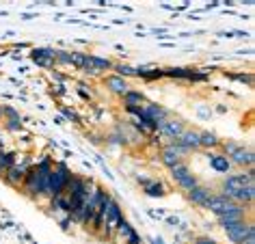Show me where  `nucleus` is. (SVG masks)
Instances as JSON below:
<instances>
[{
    "label": "nucleus",
    "instance_id": "1a4fd4ad",
    "mask_svg": "<svg viewBox=\"0 0 255 244\" xmlns=\"http://www.w3.org/2000/svg\"><path fill=\"white\" fill-rule=\"evenodd\" d=\"M121 223V208L115 201H111L106 210V216H104V225H106V234L113 229H117V225Z\"/></svg>",
    "mask_w": 255,
    "mask_h": 244
},
{
    "label": "nucleus",
    "instance_id": "dca6fc26",
    "mask_svg": "<svg viewBox=\"0 0 255 244\" xmlns=\"http://www.w3.org/2000/svg\"><path fill=\"white\" fill-rule=\"evenodd\" d=\"M167 76H173V78H188V80H203L206 78V76L203 74H195L193 69H167V72H164Z\"/></svg>",
    "mask_w": 255,
    "mask_h": 244
},
{
    "label": "nucleus",
    "instance_id": "bb28decb",
    "mask_svg": "<svg viewBox=\"0 0 255 244\" xmlns=\"http://www.w3.org/2000/svg\"><path fill=\"white\" fill-rule=\"evenodd\" d=\"M54 61L56 63H63V65H72V54H69V52H56Z\"/></svg>",
    "mask_w": 255,
    "mask_h": 244
},
{
    "label": "nucleus",
    "instance_id": "4468645a",
    "mask_svg": "<svg viewBox=\"0 0 255 244\" xmlns=\"http://www.w3.org/2000/svg\"><path fill=\"white\" fill-rule=\"evenodd\" d=\"M180 143L186 147V149L190 151V149H199V132H193V130H184L182 134H180Z\"/></svg>",
    "mask_w": 255,
    "mask_h": 244
},
{
    "label": "nucleus",
    "instance_id": "39448f33",
    "mask_svg": "<svg viewBox=\"0 0 255 244\" xmlns=\"http://www.w3.org/2000/svg\"><path fill=\"white\" fill-rule=\"evenodd\" d=\"M158 132L162 134V136H169V138H180V134L184 132V123L180 119H164L162 123H158L156 127Z\"/></svg>",
    "mask_w": 255,
    "mask_h": 244
},
{
    "label": "nucleus",
    "instance_id": "f704fd0d",
    "mask_svg": "<svg viewBox=\"0 0 255 244\" xmlns=\"http://www.w3.org/2000/svg\"><path fill=\"white\" fill-rule=\"evenodd\" d=\"M154 244H162V240H160V238H156V240H154Z\"/></svg>",
    "mask_w": 255,
    "mask_h": 244
},
{
    "label": "nucleus",
    "instance_id": "20e7f679",
    "mask_svg": "<svg viewBox=\"0 0 255 244\" xmlns=\"http://www.w3.org/2000/svg\"><path fill=\"white\" fill-rule=\"evenodd\" d=\"M171 175H173V179L182 186L184 190H193L195 186H197V179H195L193 173L188 171L186 164H175L173 169H171Z\"/></svg>",
    "mask_w": 255,
    "mask_h": 244
},
{
    "label": "nucleus",
    "instance_id": "c9c22d12",
    "mask_svg": "<svg viewBox=\"0 0 255 244\" xmlns=\"http://www.w3.org/2000/svg\"><path fill=\"white\" fill-rule=\"evenodd\" d=\"M0 115H2V106H0Z\"/></svg>",
    "mask_w": 255,
    "mask_h": 244
},
{
    "label": "nucleus",
    "instance_id": "2eb2a0df",
    "mask_svg": "<svg viewBox=\"0 0 255 244\" xmlns=\"http://www.w3.org/2000/svg\"><path fill=\"white\" fill-rule=\"evenodd\" d=\"M253 197H255V184H247L242 190L236 192L234 201L238 203V205H245V203H251V201H253Z\"/></svg>",
    "mask_w": 255,
    "mask_h": 244
},
{
    "label": "nucleus",
    "instance_id": "393cba45",
    "mask_svg": "<svg viewBox=\"0 0 255 244\" xmlns=\"http://www.w3.org/2000/svg\"><path fill=\"white\" fill-rule=\"evenodd\" d=\"M13 160H15V153H4V156L0 158V169H11Z\"/></svg>",
    "mask_w": 255,
    "mask_h": 244
},
{
    "label": "nucleus",
    "instance_id": "a211bd4d",
    "mask_svg": "<svg viewBox=\"0 0 255 244\" xmlns=\"http://www.w3.org/2000/svg\"><path fill=\"white\" fill-rule=\"evenodd\" d=\"M210 164H212V169L219 171V173H227L232 169V162L227 160V156H210Z\"/></svg>",
    "mask_w": 255,
    "mask_h": 244
},
{
    "label": "nucleus",
    "instance_id": "f3484780",
    "mask_svg": "<svg viewBox=\"0 0 255 244\" xmlns=\"http://www.w3.org/2000/svg\"><path fill=\"white\" fill-rule=\"evenodd\" d=\"M24 173L26 171H22L20 166H11V169H7V175H4V179H7V184H11V186H20V184H24Z\"/></svg>",
    "mask_w": 255,
    "mask_h": 244
},
{
    "label": "nucleus",
    "instance_id": "423d86ee",
    "mask_svg": "<svg viewBox=\"0 0 255 244\" xmlns=\"http://www.w3.org/2000/svg\"><path fill=\"white\" fill-rule=\"evenodd\" d=\"M253 229V223H245V221H240V223H236L232 225V227H227V238L232 240L234 244H242V240L249 236V231Z\"/></svg>",
    "mask_w": 255,
    "mask_h": 244
},
{
    "label": "nucleus",
    "instance_id": "c85d7f7f",
    "mask_svg": "<svg viewBox=\"0 0 255 244\" xmlns=\"http://www.w3.org/2000/svg\"><path fill=\"white\" fill-rule=\"evenodd\" d=\"M22 119H9L7 121V130H11V132H17L22 127V123H20Z\"/></svg>",
    "mask_w": 255,
    "mask_h": 244
},
{
    "label": "nucleus",
    "instance_id": "4be33fe9",
    "mask_svg": "<svg viewBox=\"0 0 255 244\" xmlns=\"http://www.w3.org/2000/svg\"><path fill=\"white\" fill-rule=\"evenodd\" d=\"M219 138L212 132H199V147H216Z\"/></svg>",
    "mask_w": 255,
    "mask_h": 244
},
{
    "label": "nucleus",
    "instance_id": "f8f14e48",
    "mask_svg": "<svg viewBox=\"0 0 255 244\" xmlns=\"http://www.w3.org/2000/svg\"><path fill=\"white\" fill-rule=\"evenodd\" d=\"M242 218H245V205H240L238 210H234V212H227V214H223V216H219V223L223 225V227H232V225H236V223H240Z\"/></svg>",
    "mask_w": 255,
    "mask_h": 244
},
{
    "label": "nucleus",
    "instance_id": "6e6552de",
    "mask_svg": "<svg viewBox=\"0 0 255 244\" xmlns=\"http://www.w3.org/2000/svg\"><path fill=\"white\" fill-rule=\"evenodd\" d=\"M210 197H212V195H210V188H206V186H199V184H197L193 190H188V199L195 205H199V208H208Z\"/></svg>",
    "mask_w": 255,
    "mask_h": 244
},
{
    "label": "nucleus",
    "instance_id": "0eeeda50",
    "mask_svg": "<svg viewBox=\"0 0 255 244\" xmlns=\"http://www.w3.org/2000/svg\"><path fill=\"white\" fill-rule=\"evenodd\" d=\"M115 65L108 59H100V56H89L87 54V59H85V72L87 74H102V72H106V69H113Z\"/></svg>",
    "mask_w": 255,
    "mask_h": 244
},
{
    "label": "nucleus",
    "instance_id": "aec40b11",
    "mask_svg": "<svg viewBox=\"0 0 255 244\" xmlns=\"http://www.w3.org/2000/svg\"><path fill=\"white\" fill-rule=\"evenodd\" d=\"M141 182H143L145 192H147L149 197H160V195H164V188H162L160 182H147V179H141Z\"/></svg>",
    "mask_w": 255,
    "mask_h": 244
},
{
    "label": "nucleus",
    "instance_id": "7ed1b4c3",
    "mask_svg": "<svg viewBox=\"0 0 255 244\" xmlns=\"http://www.w3.org/2000/svg\"><path fill=\"white\" fill-rule=\"evenodd\" d=\"M238 208L240 205L236 201H232V199H227L225 195H212L208 201V210H212L216 216H223V214H227V212H234Z\"/></svg>",
    "mask_w": 255,
    "mask_h": 244
},
{
    "label": "nucleus",
    "instance_id": "9b49d317",
    "mask_svg": "<svg viewBox=\"0 0 255 244\" xmlns=\"http://www.w3.org/2000/svg\"><path fill=\"white\" fill-rule=\"evenodd\" d=\"M229 158H234V162H236V164L249 166V169H251V166H253V158H255V156H253V149H249V147H247V149H245V147H238V149H236Z\"/></svg>",
    "mask_w": 255,
    "mask_h": 244
},
{
    "label": "nucleus",
    "instance_id": "f257e3e1",
    "mask_svg": "<svg viewBox=\"0 0 255 244\" xmlns=\"http://www.w3.org/2000/svg\"><path fill=\"white\" fill-rule=\"evenodd\" d=\"M253 182H255V171H253V166H251V169H249L247 173H240V175L227 177L225 182H223V192H225L227 199H232V201H234L236 192L242 190L247 184H253Z\"/></svg>",
    "mask_w": 255,
    "mask_h": 244
},
{
    "label": "nucleus",
    "instance_id": "c756f323",
    "mask_svg": "<svg viewBox=\"0 0 255 244\" xmlns=\"http://www.w3.org/2000/svg\"><path fill=\"white\" fill-rule=\"evenodd\" d=\"M63 115H65L69 121H74V123H80V117H78V115H76L74 111H69V108H65V111H63Z\"/></svg>",
    "mask_w": 255,
    "mask_h": 244
},
{
    "label": "nucleus",
    "instance_id": "f03ea898",
    "mask_svg": "<svg viewBox=\"0 0 255 244\" xmlns=\"http://www.w3.org/2000/svg\"><path fill=\"white\" fill-rule=\"evenodd\" d=\"M69 179H72V175H69V169L63 162L56 169H52V173H50V197H61L63 190L67 188Z\"/></svg>",
    "mask_w": 255,
    "mask_h": 244
},
{
    "label": "nucleus",
    "instance_id": "2f4dec72",
    "mask_svg": "<svg viewBox=\"0 0 255 244\" xmlns=\"http://www.w3.org/2000/svg\"><path fill=\"white\" fill-rule=\"evenodd\" d=\"M2 113L7 115L9 119H20V115H17V113L13 111V108H9V106H7V108H2Z\"/></svg>",
    "mask_w": 255,
    "mask_h": 244
},
{
    "label": "nucleus",
    "instance_id": "6ab92c4d",
    "mask_svg": "<svg viewBox=\"0 0 255 244\" xmlns=\"http://www.w3.org/2000/svg\"><path fill=\"white\" fill-rule=\"evenodd\" d=\"M143 102H145V98H143V93H138V91H128L124 95L126 108H136V106H141Z\"/></svg>",
    "mask_w": 255,
    "mask_h": 244
},
{
    "label": "nucleus",
    "instance_id": "7c9ffc66",
    "mask_svg": "<svg viewBox=\"0 0 255 244\" xmlns=\"http://www.w3.org/2000/svg\"><path fill=\"white\" fill-rule=\"evenodd\" d=\"M238 147H240V145H236V143H225V147H223V149H225L227 156H232V153L238 149Z\"/></svg>",
    "mask_w": 255,
    "mask_h": 244
},
{
    "label": "nucleus",
    "instance_id": "a878e982",
    "mask_svg": "<svg viewBox=\"0 0 255 244\" xmlns=\"http://www.w3.org/2000/svg\"><path fill=\"white\" fill-rule=\"evenodd\" d=\"M52 205H54V208H59V210H63V212H67V214H69V201H67V199H63V197H54Z\"/></svg>",
    "mask_w": 255,
    "mask_h": 244
},
{
    "label": "nucleus",
    "instance_id": "cd10ccee",
    "mask_svg": "<svg viewBox=\"0 0 255 244\" xmlns=\"http://www.w3.org/2000/svg\"><path fill=\"white\" fill-rule=\"evenodd\" d=\"M115 69H117V72H119L121 78H124V76H136V74H134V69H132V67H128V65H115Z\"/></svg>",
    "mask_w": 255,
    "mask_h": 244
},
{
    "label": "nucleus",
    "instance_id": "b1692460",
    "mask_svg": "<svg viewBox=\"0 0 255 244\" xmlns=\"http://www.w3.org/2000/svg\"><path fill=\"white\" fill-rule=\"evenodd\" d=\"M69 54H72V65H74V67H78V69L85 67L87 54H82V52H69Z\"/></svg>",
    "mask_w": 255,
    "mask_h": 244
},
{
    "label": "nucleus",
    "instance_id": "5701e85b",
    "mask_svg": "<svg viewBox=\"0 0 255 244\" xmlns=\"http://www.w3.org/2000/svg\"><path fill=\"white\" fill-rule=\"evenodd\" d=\"M117 231H119V236H121V238H126V240H128V238H130L132 234H134V229H132L130 225L124 221V218H121V223L117 225Z\"/></svg>",
    "mask_w": 255,
    "mask_h": 244
},
{
    "label": "nucleus",
    "instance_id": "412c9836",
    "mask_svg": "<svg viewBox=\"0 0 255 244\" xmlns=\"http://www.w3.org/2000/svg\"><path fill=\"white\" fill-rule=\"evenodd\" d=\"M162 162L169 166V169H173L175 164H180V156L171 149V147H164V151H162Z\"/></svg>",
    "mask_w": 255,
    "mask_h": 244
},
{
    "label": "nucleus",
    "instance_id": "9d476101",
    "mask_svg": "<svg viewBox=\"0 0 255 244\" xmlns=\"http://www.w3.org/2000/svg\"><path fill=\"white\" fill-rule=\"evenodd\" d=\"M54 56H56L54 50L39 48V50H35L33 52V61L37 63V65H41V67H52L54 65Z\"/></svg>",
    "mask_w": 255,
    "mask_h": 244
},
{
    "label": "nucleus",
    "instance_id": "ddd939ff",
    "mask_svg": "<svg viewBox=\"0 0 255 244\" xmlns=\"http://www.w3.org/2000/svg\"><path fill=\"white\" fill-rule=\"evenodd\" d=\"M106 87L111 89L113 93H119V95H126L128 91H130V87H128V82L121 78V76H108V78L104 80Z\"/></svg>",
    "mask_w": 255,
    "mask_h": 244
},
{
    "label": "nucleus",
    "instance_id": "e433bc0d",
    "mask_svg": "<svg viewBox=\"0 0 255 244\" xmlns=\"http://www.w3.org/2000/svg\"><path fill=\"white\" fill-rule=\"evenodd\" d=\"M0 173H2V169H0Z\"/></svg>",
    "mask_w": 255,
    "mask_h": 244
},
{
    "label": "nucleus",
    "instance_id": "72a5a7b5",
    "mask_svg": "<svg viewBox=\"0 0 255 244\" xmlns=\"http://www.w3.org/2000/svg\"><path fill=\"white\" fill-rule=\"evenodd\" d=\"M197 244H216V242L210 240V238H197Z\"/></svg>",
    "mask_w": 255,
    "mask_h": 244
},
{
    "label": "nucleus",
    "instance_id": "473e14b6",
    "mask_svg": "<svg viewBox=\"0 0 255 244\" xmlns=\"http://www.w3.org/2000/svg\"><path fill=\"white\" fill-rule=\"evenodd\" d=\"M242 244H255V227L249 231V236L245 238V240H242Z\"/></svg>",
    "mask_w": 255,
    "mask_h": 244
}]
</instances>
